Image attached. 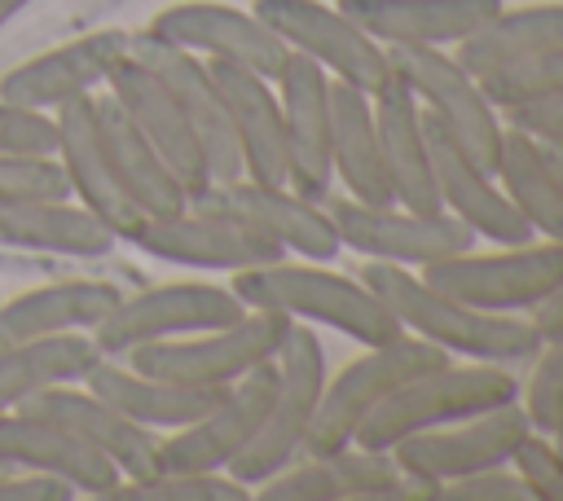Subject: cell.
Segmentation results:
<instances>
[{
  "label": "cell",
  "instance_id": "obj_1",
  "mask_svg": "<svg viewBox=\"0 0 563 501\" xmlns=\"http://www.w3.org/2000/svg\"><path fill=\"white\" fill-rule=\"evenodd\" d=\"M361 277L387 303V312L396 316V325L405 334H418L422 343L440 347L453 360L523 365L541 347V334H537L532 316H519V312H484L475 303H462V299L435 290L413 268L365 259Z\"/></svg>",
  "mask_w": 563,
  "mask_h": 501
},
{
  "label": "cell",
  "instance_id": "obj_2",
  "mask_svg": "<svg viewBox=\"0 0 563 501\" xmlns=\"http://www.w3.org/2000/svg\"><path fill=\"white\" fill-rule=\"evenodd\" d=\"M233 294L246 308H268L282 312L290 321L303 325H325L339 330L347 338L365 343H387L396 334H405L396 325V316L387 312V303L365 286V277L356 272H334L321 259H273V264H255L242 272H229Z\"/></svg>",
  "mask_w": 563,
  "mask_h": 501
},
{
  "label": "cell",
  "instance_id": "obj_3",
  "mask_svg": "<svg viewBox=\"0 0 563 501\" xmlns=\"http://www.w3.org/2000/svg\"><path fill=\"white\" fill-rule=\"evenodd\" d=\"M506 400H519V378L510 374V365L449 356V360L413 374L409 382H400L387 400H378V409L361 422V431L352 439L374 444V448H396L400 439H409L418 431L449 426L457 417H471V413L506 404Z\"/></svg>",
  "mask_w": 563,
  "mask_h": 501
},
{
  "label": "cell",
  "instance_id": "obj_4",
  "mask_svg": "<svg viewBox=\"0 0 563 501\" xmlns=\"http://www.w3.org/2000/svg\"><path fill=\"white\" fill-rule=\"evenodd\" d=\"M290 316L268 312V308H246L242 316L198 330V334H180V338H158L145 347H132L123 360L132 369L172 378V382H189V387H229L242 374H251L255 365L273 360L290 334Z\"/></svg>",
  "mask_w": 563,
  "mask_h": 501
},
{
  "label": "cell",
  "instance_id": "obj_5",
  "mask_svg": "<svg viewBox=\"0 0 563 501\" xmlns=\"http://www.w3.org/2000/svg\"><path fill=\"white\" fill-rule=\"evenodd\" d=\"M422 272L435 290L475 303L484 312H519L528 316L537 303H545L563 286V242L528 237L506 242L493 250H457L449 259H435Z\"/></svg>",
  "mask_w": 563,
  "mask_h": 501
},
{
  "label": "cell",
  "instance_id": "obj_6",
  "mask_svg": "<svg viewBox=\"0 0 563 501\" xmlns=\"http://www.w3.org/2000/svg\"><path fill=\"white\" fill-rule=\"evenodd\" d=\"M325 374L330 369H325V347H321L317 330L295 321L277 352V387H273L268 413H264L255 439L233 457V466H229L233 479L255 488L260 479H268L273 470H282L290 457L303 453L317 404H321Z\"/></svg>",
  "mask_w": 563,
  "mask_h": 501
},
{
  "label": "cell",
  "instance_id": "obj_7",
  "mask_svg": "<svg viewBox=\"0 0 563 501\" xmlns=\"http://www.w3.org/2000/svg\"><path fill=\"white\" fill-rule=\"evenodd\" d=\"M440 360H449V356L440 347L422 343L418 334H396L387 343H365V352L352 356L339 374H325L321 404H317L303 453H334V448L352 444V435L378 409V400H387L400 382H409L413 374H422Z\"/></svg>",
  "mask_w": 563,
  "mask_h": 501
},
{
  "label": "cell",
  "instance_id": "obj_8",
  "mask_svg": "<svg viewBox=\"0 0 563 501\" xmlns=\"http://www.w3.org/2000/svg\"><path fill=\"white\" fill-rule=\"evenodd\" d=\"M325 211L334 220L343 250L400 268H427L479 242L449 211H413L400 202H361V198H325Z\"/></svg>",
  "mask_w": 563,
  "mask_h": 501
},
{
  "label": "cell",
  "instance_id": "obj_9",
  "mask_svg": "<svg viewBox=\"0 0 563 501\" xmlns=\"http://www.w3.org/2000/svg\"><path fill=\"white\" fill-rule=\"evenodd\" d=\"M391 75L413 92V101L444 127L453 132L484 167H497V149L506 136L501 110L484 97V84L449 53V48H427V44H405L387 48Z\"/></svg>",
  "mask_w": 563,
  "mask_h": 501
},
{
  "label": "cell",
  "instance_id": "obj_10",
  "mask_svg": "<svg viewBox=\"0 0 563 501\" xmlns=\"http://www.w3.org/2000/svg\"><path fill=\"white\" fill-rule=\"evenodd\" d=\"M246 303L233 294V286L220 281H163L145 286L136 294H123L92 330L97 347L106 356H128L132 347L158 343V338H180L198 334L211 325H224L242 316Z\"/></svg>",
  "mask_w": 563,
  "mask_h": 501
},
{
  "label": "cell",
  "instance_id": "obj_11",
  "mask_svg": "<svg viewBox=\"0 0 563 501\" xmlns=\"http://www.w3.org/2000/svg\"><path fill=\"white\" fill-rule=\"evenodd\" d=\"M251 9L273 26V35L290 53L312 57L330 79H343L369 97L391 79L387 48L374 35H365L339 4H325V0H251Z\"/></svg>",
  "mask_w": 563,
  "mask_h": 501
},
{
  "label": "cell",
  "instance_id": "obj_12",
  "mask_svg": "<svg viewBox=\"0 0 563 501\" xmlns=\"http://www.w3.org/2000/svg\"><path fill=\"white\" fill-rule=\"evenodd\" d=\"M528 435H532V422H528L523 404L506 400V404L479 409L471 417H457L449 426L418 431V435L400 439L391 453L409 479L440 488L449 479H462V475H475L488 466H510L515 448Z\"/></svg>",
  "mask_w": 563,
  "mask_h": 501
},
{
  "label": "cell",
  "instance_id": "obj_13",
  "mask_svg": "<svg viewBox=\"0 0 563 501\" xmlns=\"http://www.w3.org/2000/svg\"><path fill=\"white\" fill-rule=\"evenodd\" d=\"M128 242L136 250H145L150 259L180 264V268H211V272H242V268L273 264L286 255L260 229H251L233 215L207 211L198 202L167 211V215H145Z\"/></svg>",
  "mask_w": 563,
  "mask_h": 501
},
{
  "label": "cell",
  "instance_id": "obj_14",
  "mask_svg": "<svg viewBox=\"0 0 563 501\" xmlns=\"http://www.w3.org/2000/svg\"><path fill=\"white\" fill-rule=\"evenodd\" d=\"M277 387V356L229 382L207 413L194 422L158 435V466L163 470H229L233 457L255 439L268 400Z\"/></svg>",
  "mask_w": 563,
  "mask_h": 501
},
{
  "label": "cell",
  "instance_id": "obj_15",
  "mask_svg": "<svg viewBox=\"0 0 563 501\" xmlns=\"http://www.w3.org/2000/svg\"><path fill=\"white\" fill-rule=\"evenodd\" d=\"M207 211H220V215H233L251 229H260L264 237H273L286 255L295 259H321L330 264L343 242L334 233V220L325 211V202L317 198H303L299 189L290 185H264V180H251V176H238V180H216L207 185L198 198H189Z\"/></svg>",
  "mask_w": 563,
  "mask_h": 501
},
{
  "label": "cell",
  "instance_id": "obj_16",
  "mask_svg": "<svg viewBox=\"0 0 563 501\" xmlns=\"http://www.w3.org/2000/svg\"><path fill=\"white\" fill-rule=\"evenodd\" d=\"M128 44H132V31H123V26H97L75 40H62V44L9 66L0 75V97L13 105H26V110L53 114L57 105H66L75 97L106 88L110 70L128 53Z\"/></svg>",
  "mask_w": 563,
  "mask_h": 501
},
{
  "label": "cell",
  "instance_id": "obj_17",
  "mask_svg": "<svg viewBox=\"0 0 563 501\" xmlns=\"http://www.w3.org/2000/svg\"><path fill=\"white\" fill-rule=\"evenodd\" d=\"M150 35L176 44V48H189L198 57H216V62H238V66H251L260 75H277L282 62H286V44L273 35V26L255 13V9H242V4H224V0H176V4H163L150 22H145Z\"/></svg>",
  "mask_w": 563,
  "mask_h": 501
},
{
  "label": "cell",
  "instance_id": "obj_18",
  "mask_svg": "<svg viewBox=\"0 0 563 501\" xmlns=\"http://www.w3.org/2000/svg\"><path fill=\"white\" fill-rule=\"evenodd\" d=\"M273 88L282 101V132H286V185L299 189L303 198L325 202L334 185V167H330L334 79L312 57L286 53L282 70L273 75Z\"/></svg>",
  "mask_w": 563,
  "mask_h": 501
},
{
  "label": "cell",
  "instance_id": "obj_19",
  "mask_svg": "<svg viewBox=\"0 0 563 501\" xmlns=\"http://www.w3.org/2000/svg\"><path fill=\"white\" fill-rule=\"evenodd\" d=\"M422 127H427V154H431V180L440 193V207L449 215H457L475 237L506 246V242H528L537 237L523 215L510 207L506 189L497 185V171L484 167L453 132H444L427 110H422Z\"/></svg>",
  "mask_w": 563,
  "mask_h": 501
},
{
  "label": "cell",
  "instance_id": "obj_20",
  "mask_svg": "<svg viewBox=\"0 0 563 501\" xmlns=\"http://www.w3.org/2000/svg\"><path fill=\"white\" fill-rule=\"evenodd\" d=\"M132 53L167 84V92L176 97L185 123L194 127L198 136V149L207 158V171H211V185L216 180H238L242 176V158H238V145H233V127H229V114H224V101H220V88L211 79V66L207 57L189 53V48H176L150 31H132Z\"/></svg>",
  "mask_w": 563,
  "mask_h": 501
},
{
  "label": "cell",
  "instance_id": "obj_21",
  "mask_svg": "<svg viewBox=\"0 0 563 501\" xmlns=\"http://www.w3.org/2000/svg\"><path fill=\"white\" fill-rule=\"evenodd\" d=\"M53 127H57L53 154L62 163L70 198H79L88 211H97L114 229V237L128 242L145 215L128 198V189H123V180L114 171V158L106 149V136H101V123H97V110H92V92L57 105L53 110Z\"/></svg>",
  "mask_w": 563,
  "mask_h": 501
},
{
  "label": "cell",
  "instance_id": "obj_22",
  "mask_svg": "<svg viewBox=\"0 0 563 501\" xmlns=\"http://www.w3.org/2000/svg\"><path fill=\"white\" fill-rule=\"evenodd\" d=\"M0 461L57 475L79 497H97V501H106V492L123 479L119 466L110 457H101L88 439H79L70 426H62L57 417L26 409V404L0 409Z\"/></svg>",
  "mask_w": 563,
  "mask_h": 501
},
{
  "label": "cell",
  "instance_id": "obj_23",
  "mask_svg": "<svg viewBox=\"0 0 563 501\" xmlns=\"http://www.w3.org/2000/svg\"><path fill=\"white\" fill-rule=\"evenodd\" d=\"M106 92L128 110V119L145 132V141H150V145L163 154V163L180 176V185L189 189V198H198V193L211 185L207 158H202V149H198V136H194V127L185 123V114H180L176 97L167 92V84L132 53V44H128V53L119 57V66L110 70Z\"/></svg>",
  "mask_w": 563,
  "mask_h": 501
},
{
  "label": "cell",
  "instance_id": "obj_24",
  "mask_svg": "<svg viewBox=\"0 0 563 501\" xmlns=\"http://www.w3.org/2000/svg\"><path fill=\"white\" fill-rule=\"evenodd\" d=\"M220 88L233 145L242 158V176L264 185H286V132H282V101L268 75L238 66V62H207Z\"/></svg>",
  "mask_w": 563,
  "mask_h": 501
},
{
  "label": "cell",
  "instance_id": "obj_25",
  "mask_svg": "<svg viewBox=\"0 0 563 501\" xmlns=\"http://www.w3.org/2000/svg\"><path fill=\"white\" fill-rule=\"evenodd\" d=\"M22 404L57 417L62 426H70L101 457H110L123 479H141V475H154L158 470V431H150V426L132 422L128 413H119L88 382H57V387L22 400Z\"/></svg>",
  "mask_w": 563,
  "mask_h": 501
},
{
  "label": "cell",
  "instance_id": "obj_26",
  "mask_svg": "<svg viewBox=\"0 0 563 501\" xmlns=\"http://www.w3.org/2000/svg\"><path fill=\"white\" fill-rule=\"evenodd\" d=\"M365 35L383 48L427 44L457 48L475 26H484L501 0H334Z\"/></svg>",
  "mask_w": 563,
  "mask_h": 501
},
{
  "label": "cell",
  "instance_id": "obj_27",
  "mask_svg": "<svg viewBox=\"0 0 563 501\" xmlns=\"http://www.w3.org/2000/svg\"><path fill=\"white\" fill-rule=\"evenodd\" d=\"M123 299V290L106 277H53L31 290L0 299V347L66 330H97V321Z\"/></svg>",
  "mask_w": 563,
  "mask_h": 501
},
{
  "label": "cell",
  "instance_id": "obj_28",
  "mask_svg": "<svg viewBox=\"0 0 563 501\" xmlns=\"http://www.w3.org/2000/svg\"><path fill=\"white\" fill-rule=\"evenodd\" d=\"M114 229L79 198H26L0 207V250L101 259L114 250Z\"/></svg>",
  "mask_w": 563,
  "mask_h": 501
},
{
  "label": "cell",
  "instance_id": "obj_29",
  "mask_svg": "<svg viewBox=\"0 0 563 501\" xmlns=\"http://www.w3.org/2000/svg\"><path fill=\"white\" fill-rule=\"evenodd\" d=\"M369 101H374V127H378V149H383V167L391 180V198L413 211H444L435 180H431L422 105L413 101V92L391 75Z\"/></svg>",
  "mask_w": 563,
  "mask_h": 501
},
{
  "label": "cell",
  "instance_id": "obj_30",
  "mask_svg": "<svg viewBox=\"0 0 563 501\" xmlns=\"http://www.w3.org/2000/svg\"><path fill=\"white\" fill-rule=\"evenodd\" d=\"M84 382L110 400L119 413H128L132 422L167 435L185 422H194L198 413H207L216 404V396L224 387H189V382H172V378H158V374H145V369H132L123 356H106L84 374Z\"/></svg>",
  "mask_w": 563,
  "mask_h": 501
},
{
  "label": "cell",
  "instance_id": "obj_31",
  "mask_svg": "<svg viewBox=\"0 0 563 501\" xmlns=\"http://www.w3.org/2000/svg\"><path fill=\"white\" fill-rule=\"evenodd\" d=\"M92 110H97L106 149L114 158V171H119L128 198L141 207V215H167V211L189 207V189L180 185V176L163 163V154L145 141V132L128 119V110L106 88L92 92Z\"/></svg>",
  "mask_w": 563,
  "mask_h": 501
},
{
  "label": "cell",
  "instance_id": "obj_32",
  "mask_svg": "<svg viewBox=\"0 0 563 501\" xmlns=\"http://www.w3.org/2000/svg\"><path fill=\"white\" fill-rule=\"evenodd\" d=\"M330 101H334V123H330V167H334V180L347 189V198L396 202L387 167H383V149H378V127H374L369 92L334 79Z\"/></svg>",
  "mask_w": 563,
  "mask_h": 501
},
{
  "label": "cell",
  "instance_id": "obj_33",
  "mask_svg": "<svg viewBox=\"0 0 563 501\" xmlns=\"http://www.w3.org/2000/svg\"><path fill=\"white\" fill-rule=\"evenodd\" d=\"M101 360V347L88 330L22 338L0 347V409H13L57 382H84V374Z\"/></svg>",
  "mask_w": 563,
  "mask_h": 501
},
{
  "label": "cell",
  "instance_id": "obj_34",
  "mask_svg": "<svg viewBox=\"0 0 563 501\" xmlns=\"http://www.w3.org/2000/svg\"><path fill=\"white\" fill-rule=\"evenodd\" d=\"M563 44V0H541V4H519V9H497L484 26H475L453 57L475 75H493L519 57H532L541 48Z\"/></svg>",
  "mask_w": 563,
  "mask_h": 501
},
{
  "label": "cell",
  "instance_id": "obj_35",
  "mask_svg": "<svg viewBox=\"0 0 563 501\" xmlns=\"http://www.w3.org/2000/svg\"><path fill=\"white\" fill-rule=\"evenodd\" d=\"M493 171H497V185L506 189L510 207L523 215V224L537 237L563 242V189L541 154V141H532L519 127H506Z\"/></svg>",
  "mask_w": 563,
  "mask_h": 501
},
{
  "label": "cell",
  "instance_id": "obj_36",
  "mask_svg": "<svg viewBox=\"0 0 563 501\" xmlns=\"http://www.w3.org/2000/svg\"><path fill=\"white\" fill-rule=\"evenodd\" d=\"M330 461V475L339 483V501H435L431 483H418L400 470L391 448L374 444H343L334 453H321Z\"/></svg>",
  "mask_w": 563,
  "mask_h": 501
},
{
  "label": "cell",
  "instance_id": "obj_37",
  "mask_svg": "<svg viewBox=\"0 0 563 501\" xmlns=\"http://www.w3.org/2000/svg\"><path fill=\"white\" fill-rule=\"evenodd\" d=\"M106 501H251V488L229 470H154L141 479H119Z\"/></svg>",
  "mask_w": 563,
  "mask_h": 501
},
{
  "label": "cell",
  "instance_id": "obj_38",
  "mask_svg": "<svg viewBox=\"0 0 563 501\" xmlns=\"http://www.w3.org/2000/svg\"><path fill=\"white\" fill-rule=\"evenodd\" d=\"M484 84V97L506 114L510 105H523V101H537V97H550V92H563V44L554 48H541L532 57H519L493 75L479 79Z\"/></svg>",
  "mask_w": 563,
  "mask_h": 501
},
{
  "label": "cell",
  "instance_id": "obj_39",
  "mask_svg": "<svg viewBox=\"0 0 563 501\" xmlns=\"http://www.w3.org/2000/svg\"><path fill=\"white\" fill-rule=\"evenodd\" d=\"M519 404L532 431H545V435L554 431L563 413V334L541 338V347L532 352V374H528V387H519Z\"/></svg>",
  "mask_w": 563,
  "mask_h": 501
},
{
  "label": "cell",
  "instance_id": "obj_40",
  "mask_svg": "<svg viewBox=\"0 0 563 501\" xmlns=\"http://www.w3.org/2000/svg\"><path fill=\"white\" fill-rule=\"evenodd\" d=\"M255 501H339V483L321 453H299L251 488Z\"/></svg>",
  "mask_w": 563,
  "mask_h": 501
},
{
  "label": "cell",
  "instance_id": "obj_41",
  "mask_svg": "<svg viewBox=\"0 0 563 501\" xmlns=\"http://www.w3.org/2000/svg\"><path fill=\"white\" fill-rule=\"evenodd\" d=\"M26 198H70L57 154H0V207Z\"/></svg>",
  "mask_w": 563,
  "mask_h": 501
},
{
  "label": "cell",
  "instance_id": "obj_42",
  "mask_svg": "<svg viewBox=\"0 0 563 501\" xmlns=\"http://www.w3.org/2000/svg\"><path fill=\"white\" fill-rule=\"evenodd\" d=\"M510 470L523 479L528 497H537V501H563V448L545 431H532L515 448Z\"/></svg>",
  "mask_w": 563,
  "mask_h": 501
},
{
  "label": "cell",
  "instance_id": "obj_43",
  "mask_svg": "<svg viewBox=\"0 0 563 501\" xmlns=\"http://www.w3.org/2000/svg\"><path fill=\"white\" fill-rule=\"evenodd\" d=\"M53 145H57L53 114L0 97V154H53Z\"/></svg>",
  "mask_w": 563,
  "mask_h": 501
},
{
  "label": "cell",
  "instance_id": "obj_44",
  "mask_svg": "<svg viewBox=\"0 0 563 501\" xmlns=\"http://www.w3.org/2000/svg\"><path fill=\"white\" fill-rule=\"evenodd\" d=\"M435 501H528V488L510 466H488V470L440 483Z\"/></svg>",
  "mask_w": 563,
  "mask_h": 501
},
{
  "label": "cell",
  "instance_id": "obj_45",
  "mask_svg": "<svg viewBox=\"0 0 563 501\" xmlns=\"http://www.w3.org/2000/svg\"><path fill=\"white\" fill-rule=\"evenodd\" d=\"M501 119H506V127H519L532 141H563V92H550V97L510 105Z\"/></svg>",
  "mask_w": 563,
  "mask_h": 501
},
{
  "label": "cell",
  "instance_id": "obj_46",
  "mask_svg": "<svg viewBox=\"0 0 563 501\" xmlns=\"http://www.w3.org/2000/svg\"><path fill=\"white\" fill-rule=\"evenodd\" d=\"M528 316H532V325H537L541 338H559V334H563V286H559L545 303H537Z\"/></svg>",
  "mask_w": 563,
  "mask_h": 501
},
{
  "label": "cell",
  "instance_id": "obj_47",
  "mask_svg": "<svg viewBox=\"0 0 563 501\" xmlns=\"http://www.w3.org/2000/svg\"><path fill=\"white\" fill-rule=\"evenodd\" d=\"M541 154H545V163H550V171L563 189V141H541Z\"/></svg>",
  "mask_w": 563,
  "mask_h": 501
},
{
  "label": "cell",
  "instance_id": "obj_48",
  "mask_svg": "<svg viewBox=\"0 0 563 501\" xmlns=\"http://www.w3.org/2000/svg\"><path fill=\"white\" fill-rule=\"evenodd\" d=\"M31 4H35V0H0V31H4L22 9H31Z\"/></svg>",
  "mask_w": 563,
  "mask_h": 501
},
{
  "label": "cell",
  "instance_id": "obj_49",
  "mask_svg": "<svg viewBox=\"0 0 563 501\" xmlns=\"http://www.w3.org/2000/svg\"><path fill=\"white\" fill-rule=\"evenodd\" d=\"M550 439L563 448V413H559V422H554V431H550Z\"/></svg>",
  "mask_w": 563,
  "mask_h": 501
},
{
  "label": "cell",
  "instance_id": "obj_50",
  "mask_svg": "<svg viewBox=\"0 0 563 501\" xmlns=\"http://www.w3.org/2000/svg\"><path fill=\"white\" fill-rule=\"evenodd\" d=\"M9 470H18V466H9V461H0V479H4V475H9Z\"/></svg>",
  "mask_w": 563,
  "mask_h": 501
}]
</instances>
